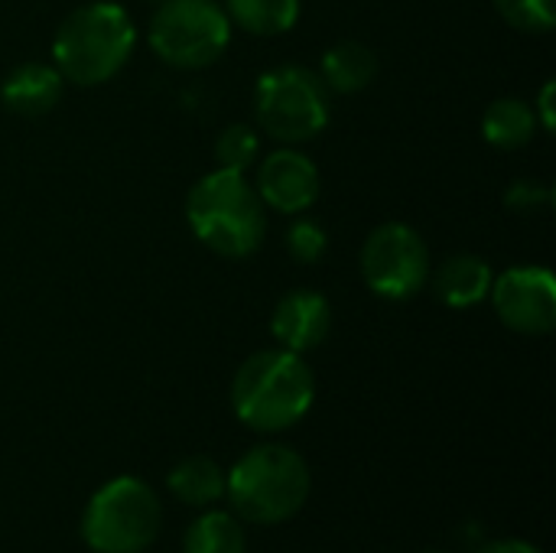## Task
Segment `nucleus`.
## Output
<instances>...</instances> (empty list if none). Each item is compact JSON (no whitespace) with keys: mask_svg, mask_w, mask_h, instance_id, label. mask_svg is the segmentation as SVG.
I'll return each instance as SVG.
<instances>
[{"mask_svg":"<svg viewBox=\"0 0 556 553\" xmlns=\"http://www.w3.org/2000/svg\"><path fill=\"white\" fill-rule=\"evenodd\" d=\"M316 401V375L303 355L264 349L241 362L231 381L235 417L257 433L296 427Z\"/></svg>","mask_w":556,"mask_h":553,"instance_id":"nucleus-1","label":"nucleus"},{"mask_svg":"<svg viewBox=\"0 0 556 553\" xmlns=\"http://www.w3.org/2000/svg\"><path fill=\"white\" fill-rule=\"evenodd\" d=\"M137 46L134 16L114 0L75 7L52 36V65L81 88L111 81Z\"/></svg>","mask_w":556,"mask_h":553,"instance_id":"nucleus-2","label":"nucleus"},{"mask_svg":"<svg viewBox=\"0 0 556 553\" xmlns=\"http://www.w3.org/2000/svg\"><path fill=\"white\" fill-rule=\"evenodd\" d=\"M192 235L218 257H251L267 231V209L244 173L212 169L186 196Z\"/></svg>","mask_w":556,"mask_h":553,"instance_id":"nucleus-3","label":"nucleus"},{"mask_svg":"<svg viewBox=\"0 0 556 553\" xmlns=\"http://www.w3.org/2000/svg\"><path fill=\"white\" fill-rule=\"evenodd\" d=\"M309 486L306 460L283 443H261L225 473V495L235 515L251 525H283L296 518L309 499Z\"/></svg>","mask_w":556,"mask_h":553,"instance_id":"nucleus-4","label":"nucleus"},{"mask_svg":"<svg viewBox=\"0 0 556 553\" xmlns=\"http://www.w3.org/2000/svg\"><path fill=\"white\" fill-rule=\"evenodd\" d=\"M254 114L264 134H270L277 143L296 147L329 127L332 91L319 72L306 65H277L257 78Z\"/></svg>","mask_w":556,"mask_h":553,"instance_id":"nucleus-5","label":"nucleus"},{"mask_svg":"<svg viewBox=\"0 0 556 553\" xmlns=\"http://www.w3.org/2000/svg\"><path fill=\"white\" fill-rule=\"evenodd\" d=\"M156 492L137 476L104 482L85 505L81 538L94 553H143L160 535Z\"/></svg>","mask_w":556,"mask_h":553,"instance_id":"nucleus-6","label":"nucleus"},{"mask_svg":"<svg viewBox=\"0 0 556 553\" xmlns=\"http://www.w3.org/2000/svg\"><path fill=\"white\" fill-rule=\"evenodd\" d=\"M150 49L173 68H205L231 42V20L218 0H160L147 26Z\"/></svg>","mask_w":556,"mask_h":553,"instance_id":"nucleus-7","label":"nucleus"},{"mask_svg":"<svg viewBox=\"0 0 556 553\" xmlns=\"http://www.w3.org/2000/svg\"><path fill=\"white\" fill-rule=\"evenodd\" d=\"M362 277L381 300H414L430 280V248L417 228L404 222L378 225L362 244Z\"/></svg>","mask_w":556,"mask_h":553,"instance_id":"nucleus-8","label":"nucleus"},{"mask_svg":"<svg viewBox=\"0 0 556 553\" xmlns=\"http://www.w3.org/2000/svg\"><path fill=\"white\" fill-rule=\"evenodd\" d=\"M492 306L498 319L521 336H547L556 326V280L547 267L521 264L492 280Z\"/></svg>","mask_w":556,"mask_h":553,"instance_id":"nucleus-9","label":"nucleus"},{"mask_svg":"<svg viewBox=\"0 0 556 553\" xmlns=\"http://www.w3.org/2000/svg\"><path fill=\"white\" fill-rule=\"evenodd\" d=\"M254 189L264 209H274L280 215H300L316 205L323 183H319L316 163L303 150L283 143L280 150L261 160Z\"/></svg>","mask_w":556,"mask_h":553,"instance_id":"nucleus-10","label":"nucleus"},{"mask_svg":"<svg viewBox=\"0 0 556 553\" xmlns=\"http://www.w3.org/2000/svg\"><path fill=\"white\" fill-rule=\"evenodd\" d=\"M329 329H332V306L319 290L309 287H296L283 293L270 316L274 339L280 342V349L296 355L319 349L329 339Z\"/></svg>","mask_w":556,"mask_h":553,"instance_id":"nucleus-11","label":"nucleus"},{"mask_svg":"<svg viewBox=\"0 0 556 553\" xmlns=\"http://www.w3.org/2000/svg\"><path fill=\"white\" fill-rule=\"evenodd\" d=\"M62 85H65V78H62V72L55 65H49V62H23L3 78L0 98L13 114L42 117L59 104Z\"/></svg>","mask_w":556,"mask_h":553,"instance_id":"nucleus-12","label":"nucleus"},{"mask_svg":"<svg viewBox=\"0 0 556 553\" xmlns=\"http://www.w3.org/2000/svg\"><path fill=\"white\" fill-rule=\"evenodd\" d=\"M492 280H495V274H492L489 261L479 254H453L430 274L433 297L453 310H469V306L489 300Z\"/></svg>","mask_w":556,"mask_h":553,"instance_id":"nucleus-13","label":"nucleus"},{"mask_svg":"<svg viewBox=\"0 0 556 553\" xmlns=\"http://www.w3.org/2000/svg\"><path fill=\"white\" fill-rule=\"evenodd\" d=\"M378 75V55L371 46L358 39H339L336 46L326 49L319 78L332 95H355L365 91Z\"/></svg>","mask_w":556,"mask_h":553,"instance_id":"nucleus-14","label":"nucleus"},{"mask_svg":"<svg viewBox=\"0 0 556 553\" xmlns=\"http://www.w3.org/2000/svg\"><path fill=\"white\" fill-rule=\"evenodd\" d=\"M538 134L534 108L521 98H495L482 114V137L495 150H518L528 147Z\"/></svg>","mask_w":556,"mask_h":553,"instance_id":"nucleus-15","label":"nucleus"},{"mask_svg":"<svg viewBox=\"0 0 556 553\" xmlns=\"http://www.w3.org/2000/svg\"><path fill=\"white\" fill-rule=\"evenodd\" d=\"M166 486L182 505L208 508L225 499V469L208 456H189L169 469Z\"/></svg>","mask_w":556,"mask_h":553,"instance_id":"nucleus-16","label":"nucleus"},{"mask_svg":"<svg viewBox=\"0 0 556 553\" xmlns=\"http://www.w3.org/2000/svg\"><path fill=\"white\" fill-rule=\"evenodd\" d=\"M303 3L300 0H225L231 26H241L254 36H280L296 26Z\"/></svg>","mask_w":556,"mask_h":553,"instance_id":"nucleus-17","label":"nucleus"},{"mask_svg":"<svg viewBox=\"0 0 556 553\" xmlns=\"http://www.w3.org/2000/svg\"><path fill=\"white\" fill-rule=\"evenodd\" d=\"M182 553H248L244 528L238 515H228V512L199 515L186 531Z\"/></svg>","mask_w":556,"mask_h":553,"instance_id":"nucleus-18","label":"nucleus"},{"mask_svg":"<svg viewBox=\"0 0 556 553\" xmlns=\"http://www.w3.org/2000/svg\"><path fill=\"white\" fill-rule=\"evenodd\" d=\"M261 156V134L251 124H228L215 140V160L222 169L248 173Z\"/></svg>","mask_w":556,"mask_h":553,"instance_id":"nucleus-19","label":"nucleus"},{"mask_svg":"<svg viewBox=\"0 0 556 553\" xmlns=\"http://www.w3.org/2000/svg\"><path fill=\"white\" fill-rule=\"evenodd\" d=\"M498 13L525 33H551L556 23V0H495Z\"/></svg>","mask_w":556,"mask_h":553,"instance_id":"nucleus-20","label":"nucleus"},{"mask_svg":"<svg viewBox=\"0 0 556 553\" xmlns=\"http://www.w3.org/2000/svg\"><path fill=\"white\" fill-rule=\"evenodd\" d=\"M287 254L300 264H316L326 248H329V235L319 222L313 218H296L290 228H287Z\"/></svg>","mask_w":556,"mask_h":553,"instance_id":"nucleus-21","label":"nucleus"},{"mask_svg":"<svg viewBox=\"0 0 556 553\" xmlns=\"http://www.w3.org/2000/svg\"><path fill=\"white\" fill-rule=\"evenodd\" d=\"M554 202V192L547 183L541 179H515L505 192V205L518 215H531V212H541Z\"/></svg>","mask_w":556,"mask_h":553,"instance_id":"nucleus-22","label":"nucleus"},{"mask_svg":"<svg viewBox=\"0 0 556 553\" xmlns=\"http://www.w3.org/2000/svg\"><path fill=\"white\" fill-rule=\"evenodd\" d=\"M554 91H556V81H544V88H541V95H538V104H531V108H534V117H538V127H541V130H547V134L556 127Z\"/></svg>","mask_w":556,"mask_h":553,"instance_id":"nucleus-23","label":"nucleus"},{"mask_svg":"<svg viewBox=\"0 0 556 553\" xmlns=\"http://www.w3.org/2000/svg\"><path fill=\"white\" fill-rule=\"evenodd\" d=\"M476 553H544L541 548H534V544H528V541H515V538H508V541H495V544H485L482 551Z\"/></svg>","mask_w":556,"mask_h":553,"instance_id":"nucleus-24","label":"nucleus"},{"mask_svg":"<svg viewBox=\"0 0 556 553\" xmlns=\"http://www.w3.org/2000/svg\"><path fill=\"white\" fill-rule=\"evenodd\" d=\"M424 553H443V551H424Z\"/></svg>","mask_w":556,"mask_h":553,"instance_id":"nucleus-25","label":"nucleus"}]
</instances>
